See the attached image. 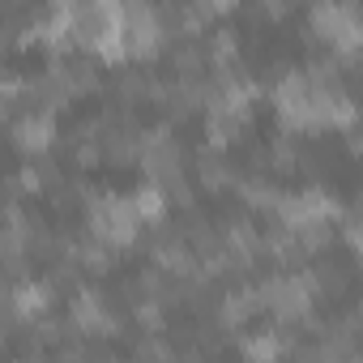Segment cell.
<instances>
[{
    "mask_svg": "<svg viewBox=\"0 0 363 363\" xmlns=\"http://www.w3.org/2000/svg\"><path fill=\"white\" fill-rule=\"evenodd\" d=\"M13 137H18V145H22V150L39 154V150H48V145H52L56 124H52L48 116H22V120L13 124Z\"/></svg>",
    "mask_w": 363,
    "mask_h": 363,
    "instance_id": "1",
    "label": "cell"
},
{
    "mask_svg": "<svg viewBox=\"0 0 363 363\" xmlns=\"http://www.w3.org/2000/svg\"><path fill=\"white\" fill-rule=\"evenodd\" d=\"M133 201V214H137V223L141 218H162V210H167V197H162V189H141L137 197H128Z\"/></svg>",
    "mask_w": 363,
    "mask_h": 363,
    "instance_id": "2",
    "label": "cell"
},
{
    "mask_svg": "<svg viewBox=\"0 0 363 363\" xmlns=\"http://www.w3.org/2000/svg\"><path fill=\"white\" fill-rule=\"evenodd\" d=\"M278 350H282V342H278L274 333H257V337H248V342H244V354H248L252 363H269Z\"/></svg>",
    "mask_w": 363,
    "mask_h": 363,
    "instance_id": "3",
    "label": "cell"
}]
</instances>
